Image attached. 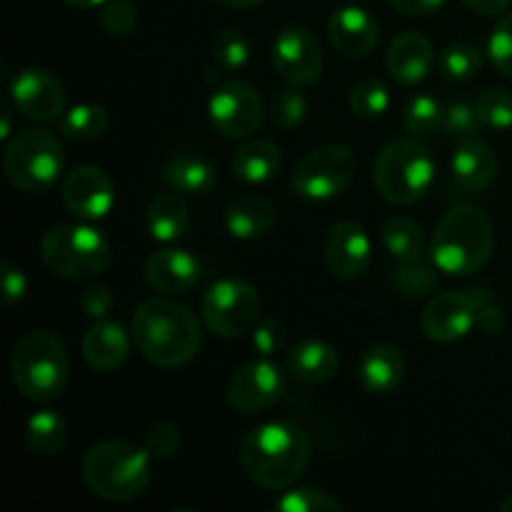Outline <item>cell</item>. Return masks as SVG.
Here are the masks:
<instances>
[{"mask_svg":"<svg viewBox=\"0 0 512 512\" xmlns=\"http://www.w3.org/2000/svg\"><path fill=\"white\" fill-rule=\"evenodd\" d=\"M160 178L180 195H208L218 183L215 165L193 153H178L165 160Z\"/></svg>","mask_w":512,"mask_h":512,"instance_id":"25","label":"cell"},{"mask_svg":"<svg viewBox=\"0 0 512 512\" xmlns=\"http://www.w3.org/2000/svg\"><path fill=\"white\" fill-rule=\"evenodd\" d=\"M393 283L405 298H423V295L433 293L435 285H438V275H435L433 265L420 260H408V263H400L393 270Z\"/></svg>","mask_w":512,"mask_h":512,"instance_id":"36","label":"cell"},{"mask_svg":"<svg viewBox=\"0 0 512 512\" xmlns=\"http://www.w3.org/2000/svg\"><path fill=\"white\" fill-rule=\"evenodd\" d=\"M328 38L348 58H368L380 38L378 23L368 10L358 5L338 8L328 20Z\"/></svg>","mask_w":512,"mask_h":512,"instance_id":"20","label":"cell"},{"mask_svg":"<svg viewBox=\"0 0 512 512\" xmlns=\"http://www.w3.org/2000/svg\"><path fill=\"white\" fill-rule=\"evenodd\" d=\"M65 3H68L70 8L88 10V8H100V5H105V3H108V0H65Z\"/></svg>","mask_w":512,"mask_h":512,"instance_id":"52","label":"cell"},{"mask_svg":"<svg viewBox=\"0 0 512 512\" xmlns=\"http://www.w3.org/2000/svg\"><path fill=\"white\" fill-rule=\"evenodd\" d=\"M63 203L75 218L100 220L113 210L115 185L98 165H78L63 180Z\"/></svg>","mask_w":512,"mask_h":512,"instance_id":"16","label":"cell"},{"mask_svg":"<svg viewBox=\"0 0 512 512\" xmlns=\"http://www.w3.org/2000/svg\"><path fill=\"white\" fill-rule=\"evenodd\" d=\"M470 295H473L475 310H478L480 328H483L485 333H500L505 325V313L503 308H500L498 298H495L488 288H473Z\"/></svg>","mask_w":512,"mask_h":512,"instance_id":"45","label":"cell"},{"mask_svg":"<svg viewBox=\"0 0 512 512\" xmlns=\"http://www.w3.org/2000/svg\"><path fill=\"white\" fill-rule=\"evenodd\" d=\"M98 23L110 38H128L138 25V10L128 0H108L100 8Z\"/></svg>","mask_w":512,"mask_h":512,"instance_id":"40","label":"cell"},{"mask_svg":"<svg viewBox=\"0 0 512 512\" xmlns=\"http://www.w3.org/2000/svg\"><path fill=\"white\" fill-rule=\"evenodd\" d=\"M483 68V53L473 43H453L440 55V70L450 80H470Z\"/></svg>","mask_w":512,"mask_h":512,"instance_id":"37","label":"cell"},{"mask_svg":"<svg viewBox=\"0 0 512 512\" xmlns=\"http://www.w3.org/2000/svg\"><path fill=\"white\" fill-rule=\"evenodd\" d=\"M28 293V280L20 268H15L13 263H3V298L8 305L20 303Z\"/></svg>","mask_w":512,"mask_h":512,"instance_id":"47","label":"cell"},{"mask_svg":"<svg viewBox=\"0 0 512 512\" xmlns=\"http://www.w3.org/2000/svg\"><path fill=\"white\" fill-rule=\"evenodd\" d=\"M358 160L348 145L330 143L310 150L293 173V190L305 200H333L353 183Z\"/></svg>","mask_w":512,"mask_h":512,"instance_id":"10","label":"cell"},{"mask_svg":"<svg viewBox=\"0 0 512 512\" xmlns=\"http://www.w3.org/2000/svg\"><path fill=\"white\" fill-rule=\"evenodd\" d=\"M233 173L235 178L243 180L248 185H260L268 183L270 178H275V173L283 165V155L280 148L273 140L255 138L248 143L240 145L233 155Z\"/></svg>","mask_w":512,"mask_h":512,"instance_id":"27","label":"cell"},{"mask_svg":"<svg viewBox=\"0 0 512 512\" xmlns=\"http://www.w3.org/2000/svg\"><path fill=\"white\" fill-rule=\"evenodd\" d=\"M10 115H13V110H10V105L5 103L3 105V128H0V138L3 140L10 138V125H13V118H10Z\"/></svg>","mask_w":512,"mask_h":512,"instance_id":"51","label":"cell"},{"mask_svg":"<svg viewBox=\"0 0 512 512\" xmlns=\"http://www.w3.org/2000/svg\"><path fill=\"white\" fill-rule=\"evenodd\" d=\"M263 300L260 293L240 278H223L205 290L200 300V315L210 333L218 338H243L260 323Z\"/></svg>","mask_w":512,"mask_h":512,"instance_id":"9","label":"cell"},{"mask_svg":"<svg viewBox=\"0 0 512 512\" xmlns=\"http://www.w3.org/2000/svg\"><path fill=\"white\" fill-rule=\"evenodd\" d=\"M390 5L408 18H423V15L438 13L445 0H390Z\"/></svg>","mask_w":512,"mask_h":512,"instance_id":"48","label":"cell"},{"mask_svg":"<svg viewBox=\"0 0 512 512\" xmlns=\"http://www.w3.org/2000/svg\"><path fill=\"white\" fill-rule=\"evenodd\" d=\"M498 175V155L478 135H465L455 145L450 160V180L463 195H475L490 188Z\"/></svg>","mask_w":512,"mask_h":512,"instance_id":"18","label":"cell"},{"mask_svg":"<svg viewBox=\"0 0 512 512\" xmlns=\"http://www.w3.org/2000/svg\"><path fill=\"white\" fill-rule=\"evenodd\" d=\"M275 208L265 195H240L225 208V230L238 240H255L270 233Z\"/></svg>","mask_w":512,"mask_h":512,"instance_id":"26","label":"cell"},{"mask_svg":"<svg viewBox=\"0 0 512 512\" xmlns=\"http://www.w3.org/2000/svg\"><path fill=\"white\" fill-rule=\"evenodd\" d=\"M433 63V43L423 33H418V30L400 33L390 43L388 53H385V68H388L390 78L403 85H415L428 78V73L433 70Z\"/></svg>","mask_w":512,"mask_h":512,"instance_id":"21","label":"cell"},{"mask_svg":"<svg viewBox=\"0 0 512 512\" xmlns=\"http://www.w3.org/2000/svg\"><path fill=\"white\" fill-rule=\"evenodd\" d=\"M500 512H512V495H508V498L500 503Z\"/></svg>","mask_w":512,"mask_h":512,"instance_id":"53","label":"cell"},{"mask_svg":"<svg viewBox=\"0 0 512 512\" xmlns=\"http://www.w3.org/2000/svg\"><path fill=\"white\" fill-rule=\"evenodd\" d=\"M65 165L60 138L43 128H25L8 138L3 153L5 178L23 193H43L60 178Z\"/></svg>","mask_w":512,"mask_h":512,"instance_id":"7","label":"cell"},{"mask_svg":"<svg viewBox=\"0 0 512 512\" xmlns=\"http://www.w3.org/2000/svg\"><path fill=\"white\" fill-rule=\"evenodd\" d=\"M208 115L215 133L228 140H245L263 123V100L245 80H225L210 95Z\"/></svg>","mask_w":512,"mask_h":512,"instance_id":"11","label":"cell"},{"mask_svg":"<svg viewBox=\"0 0 512 512\" xmlns=\"http://www.w3.org/2000/svg\"><path fill=\"white\" fill-rule=\"evenodd\" d=\"M270 113H273V125L290 130L305 120V115H308V100L300 93V88L290 85V88L275 93Z\"/></svg>","mask_w":512,"mask_h":512,"instance_id":"39","label":"cell"},{"mask_svg":"<svg viewBox=\"0 0 512 512\" xmlns=\"http://www.w3.org/2000/svg\"><path fill=\"white\" fill-rule=\"evenodd\" d=\"M480 125L478 108H475L470 100H453V103L445 108V120L443 130L445 135H453V138H465V135H473L475 128Z\"/></svg>","mask_w":512,"mask_h":512,"instance_id":"43","label":"cell"},{"mask_svg":"<svg viewBox=\"0 0 512 512\" xmlns=\"http://www.w3.org/2000/svg\"><path fill=\"white\" fill-rule=\"evenodd\" d=\"M133 338L148 363L168 370L190 363L203 345L200 320L185 305L165 298H150L138 305Z\"/></svg>","mask_w":512,"mask_h":512,"instance_id":"2","label":"cell"},{"mask_svg":"<svg viewBox=\"0 0 512 512\" xmlns=\"http://www.w3.org/2000/svg\"><path fill=\"white\" fill-rule=\"evenodd\" d=\"M310 438L290 420H268L240 438L238 458L245 475L260 488H293L310 463Z\"/></svg>","mask_w":512,"mask_h":512,"instance_id":"1","label":"cell"},{"mask_svg":"<svg viewBox=\"0 0 512 512\" xmlns=\"http://www.w3.org/2000/svg\"><path fill=\"white\" fill-rule=\"evenodd\" d=\"M380 240H383L390 258H395L398 263L423 258V230L415 220L405 218V215H393V218L385 220L383 230H380Z\"/></svg>","mask_w":512,"mask_h":512,"instance_id":"30","label":"cell"},{"mask_svg":"<svg viewBox=\"0 0 512 512\" xmlns=\"http://www.w3.org/2000/svg\"><path fill=\"white\" fill-rule=\"evenodd\" d=\"M40 258L60 278L90 280L108 268L113 253L105 235L90 225H58L40 240Z\"/></svg>","mask_w":512,"mask_h":512,"instance_id":"8","label":"cell"},{"mask_svg":"<svg viewBox=\"0 0 512 512\" xmlns=\"http://www.w3.org/2000/svg\"><path fill=\"white\" fill-rule=\"evenodd\" d=\"M10 378L18 393L33 403H53L65 393L70 380L65 345L48 330H30L15 343Z\"/></svg>","mask_w":512,"mask_h":512,"instance_id":"5","label":"cell"},{"mask_svg":"<svg viewBox=\"0 0 512 512\" xmlns=\"http://www.w3.org/2000/svg\"><path fill=\"white\" fill-rule=\"evenodd\" d=\"M108 125L110 118L103 105L80 103L70 108L68 113H63L60 135L73 140V143H93V140H100L108 133Z\"/></svg>","mask_w":512,"mask_h":512,"instance_id":"31","label":"cell"},{"mask_svg":"<svg viewBox=\"0 0 512 512\" xmlns=\"http://www.w3.org/2000/svg\"><path fill=\"white\" fill-rule=\"evenodd\" d=\"M435 180V158L420 140H390L373 165V183L378 193L393 205H415Z\"/></svg>","mask_w":512,"mask_h":512,"instance_id":"6","label":"cell"},{"mask_svg":"<svg viewBox=\"0 0 512 512\" xmlns=\"http://www.w3.org/2000/svg\"><path fill=\"white\" fill-rule=\"evenodd\" d=\"M463 3L478 15H500L510 8V0H463Z\"/></svg>","mask_w":512,"mask_h":512,"instance_id":"49","label":"cell"},{"mask_svg":"<svg viewBox=\"0 0 512 512\" xmlns=\"http://www.w3.org/2000/svg\"><path fill=\"white\" fill-rule=\"evenodd\" d=\"M495 248L493 223L473 205H455L440 218L430 240V258L440 273L465 278L483 268Z\"/></svg>","mask_w":512,"mask_h":512,"instance_id":"3","label":"cell"},{"mask_svg":"<svg viewBox=\"0 0 512 512\" xmlns=\"http://www.w3.org/2000/svg\"><path fill=\"white\" fill-rule=\"evenodd\" d=\"M285 378L278 363L270 358H258L253 363H245L235 370L228 383V403L238 413L258 415L273 408L283 398Z\"/></svg>","mask_w":512,"mask_h":512,"instance_id":"13","label":"cell"},{"mask_svg":"<svg viewBox=\"0 0 512 512\" xmlns=\"http://www.w3.org/2000/svg\"><path fill=\"white\" fill-rule=\"evenodd\" d=\"M130 355L128 330L118 320H95L83 335V358L98 373H113Z\"/></svg>","mask_w":512,"mask_h":512,"instance_id":"22","label":"cell"},{"mask_svg":"<svg viewBox=\"0 0 512 512\" xmlns=\"http://www.w3.org/2000/svg\"><path fill=\"white\" fill-rule=\"evenodd\" d=\"M273 65L280 78L295 88H310L323 75V48L308 28L288 25L275 35Z\"/></svg>","mask_w":512,"mask_h":512,"instance_id":"12","label":"cell"},{"mask_svg":"<svg viewBox=\"0 0 512 512\" xmlns=\"http://www.w3.org/2000/svg\"><path fill=\"white\" fill-rule=\"evenodd\" d=\"M390 108V90L383 80L363 78L350 90V110L358 118L375 120Z\"/></svg>","mask_w":512,"mask_h":512,"instance_id":"34","label":"cell"},{"mask_svg":"<svg viewBox=\"0 0 512 512\" xmlns=\"http://www.w3.org/2000/svg\"><path fill=\"white\" fill-rule=\"evenodd\" d=\"M215 65L223 73H238L250 60V38L240 28H225L213 43Z\"/></svg>","mask_w":512,"mask_h":512,"instance_id":"35","label":"cell"},{"mask_svg":"<svg viewBox=\"0 0 512 512\" xmlns=\"http://www.w3.org/2000/svg\"><path fill=\"white\" fill-rule=\"evenodd\" d=\"M488 55L500 73L512 78V13L503 15L490 33Z\"/></svg>","mask_w":512,"mask_h":512,"instance_id":"42","label":"cell"},{"mask_svg":"<svg viewBox=\"0 0 512 512\" xmlns=\"http://www.w3.org/2000/svg\"><path fill=\"white\" fill-rule=\"evenodd\" d=\"M25 443L40 458H53V455L63 453L65 443H68V425H65L63 415L55 410H38L25 423Z\"/></svg>","mask_w":512,"mask_h":512,"instance_id":"29","label":"cell"},{"mask_svg":"<svg viewBox=\"0 0 512 512\" xmlns=\"http://www.w3.org/2000/svg\"><path fill=\"white\" fill-rule=\"evenodd\" d=\"M288 370L295 380L305 385H323L333 380L340 370V355L330 343L318 338L300 340L288 353Z\"/></svg>","mask_w":512,"mask_h":512,"instance_id":"24","label":"cell"},{"mask_svg":"<svg viewBox=\"0 0 512 512\" xmlns=\"http://www.w3.org/2000/svg\"><path fill=\"white\" fill-rule=\"evenodd\" d=\"M180 443H183V435H180V428L173 423H155L150 425L148 433H145V450L153 455L155 460H168L173 458L180 450Z\"/></svg>","mask_w":512,"mask_h":512,"instance_id":"41","label":"cell"},{"mask_svg":"<svg viewBox=\"0 0 512 512\" xmlns=\"http://www.w3.org/2000/svg\"><path fill=\"white\" fill-rule=\"evenodd\" d=\"M153 455L130 440H103L83 455L80 473L90 493L110 503H128L145 493L153 475Z\"/></svg>","mask_w":512,"mask_h":512,"instance_id":"4","label":"cell"},{"mask_svg":"<svg viewBox=\"0 0 512 512\" xmlns=\"http://www.w3.org/2000/svg\"><path fill=\"white\" fill-rule=\"evenodd\" d=\"M478 325V310H475L470 290H445L420 313V328L433 343H455L470 335Z\"/></svg>","mask_w":512,"mask_h":512,"instance_id":"15","label":"cell"},{"mask_svg":"<svg viewBox=\"0 0 512 512\" xmlns=\"http://www.w3.org/2000/svg\"><path fill=\"white\" fill-rule=\"evenodd\" d=\"M80 308L88 318L103 320L113 310V293L105 285H88L80 295Z\"/></svg>","mask_w":512,"mask_h":512,"instance_id":"46","label":"cell"},{"mask_svg":"<svg viewBox=\"0 0 512 512\" xmlns=\"http://www.w3.org/2000/svg\"><path fill=\"white\" fill-rule=\"evenodd\" d=\"M213 3L225 5V8H255V5L265 3V0H213Z\"/></svg>","mask_w":512,"mask_h":512,"instance_id":"50","label":"cell"},{"mask_svg":"<svg viewBox=\"0 0 512 512\" xmlns=\"http://www.w3.org/2000/svg\"><path fill=\"white\" fill-rule=\"evenodd\" d=\"M405 375V358L400 348L390 343H375L363 353L358 365V380L365 393L390 395L398 390Z\"/></svg>","mask_w":512,"mask_h":512,"instance_id":"23","label":"cell"},{"mask_svg":"<svg viewBox=\"0 0 512 512\" xmlns=\"http://www.w3.org/2000/svg\"><path fill=\"white\" fill-rule=\"evenodd\" d=\"M323 260L330 273L340 280H355L370 268L373 260V243L368 230L353 220L335 223L325 233Z\"/></svg>","mask_w":512,"mask_h":512,"instance_id":"17","label":"cell"},{"mask_svg":"<svg viewBox=\"0 0 512 512\" xmlns=\"http://www.w3.org/2000/svg\"><path fill=\"white\" fill-rule=\"evenodd\" d=\"M10 100L23 118L50 123L65 113V88L43 68H25L10 83Z\"/></svg>","mask_w":512,"mask_h":512,"instance_id":"14","label":"cell"},{"mask_svg":"<svg viewBox=\"0 0 512 512\" xmlns=\"http://www.w3.org/2000/svg\"><path fill=\"white\" fill-rule=\"evenodd\" d=\"M145 223H148V233L158 243H175V240L185 238L190 230L188 203L175 190L173 193H160L150 203Z\"/></svg>","mask_w":512,"mask_h":512,"instance_id":"28","label":"cell"},{"mask_svg":"<svg viewBox=\"0 0 512 512\" xmlns=\"http://www.w3.org/2000/svg\"><path fill=\"white\" fill-rule=\"evenodd\" d=\"M445 120V110L433 95H415L405 103L403 115H400V123L403 128L408 130L410 135L420 138V135H430L438 133L443 128Z\"/></svg>","mask_w":512,"mask_h":512,"instance_id":"32","label":"cell"},{"mask_svg":"<svg viewBox=\"0 0 512 512\" xmlns=\"http://www.w3.org/2000/svg\"><path fill=\"white\" fill-rule=\"evenodd\" d=\"M145 280L163 295H180L200 280V263L190 250L160 248L145 260Z\"/></svg>","mask_w":512,"mask_h":512,"instance_id":"19","label":"cell"},{"mask_svg":"<svg viewBox=\"0 0 512 512\" xmlns=\"http://www.w3.org/2000/svg\"><path fill=\"white\" fill-rule=\"evenodd\" d=\"M480 125L488 130L512 128V93L508 88H490L475 103Z\"/></svg>","mask_w":512,"mask_h":512,"instance_id":"38","label":"cell"},{"mask_svg":"<svg viewBox=\"0 0 512 512\" xmlns=\"http://www.w3.org/2000/svg\"><path fill=\"white\" fill-rule=\"evenodd\" d=\"M250 343L260 358H273L285 343V325L278 318H265L250 330Z\"/></svg>","mask_w":512,"mask_h":512,"instance_id":"44","label":"cell"},{"mask_svg":"<svg viewBox=\"0 0 512 512\" xmlns=\"http://www.w3.org/2000/svg\"><path fill=\"white\" fill-rule=\"evenodd\" d=\"M280 512H343V503L313 485L288 488L273 505Z\"/></svg>","mask_w":512,"mask_h":512,"instance_id":"33","label":"cell"}]
</instances>
